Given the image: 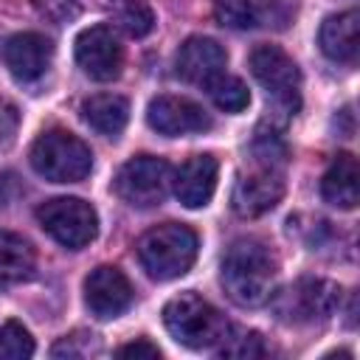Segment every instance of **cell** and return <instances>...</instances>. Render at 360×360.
Returning a JSON list of instances; mask_svg holds the SVG:
<instances>
[{"label":"cell","mask_w":360,"mask_h":360,"mask_svg":"<svg viewBox=\"0 0 360 360\" xmlns=\"http://www.w3.org/2000/svg\"><path fill=\"white\" fill-rule=\"evenodd\" d=\"M115 20L129 37H146L155 28V14H152L146 0H124V3H118Z\"/></svg>","instance_id":"7402d4cb"},{"label":"cell","mask_w":360,"mask_h":360,"mask_svg":"<svg viewBox=\"0 0 360 360\" xmlns=\"http://www.w3.org/2000/svg\"><path fill=\"white\" fill-rule=\"evenodd\" d=\"M31 166L51 183H79L93 169L90 146L68 132V129H48L31 146Z\"/></svg>","instance_id":"277c9868"},{"label":"cell","mask_w":360,"mask_h":360,"mask_svg":"<svg viewBox=\"0 0 360 360\" xmlns=\"http://www.w3.org/2000/svg\"><path fill=\"white\" fill-rule=\"evenodd\" d=\"M250 73L256 82L273 96L276 104H281L287 112L298 110V87H301V73L298 65L287 51L278 45H259L250 53Z\"/></svg>","instance_id":"ba28073f"},{"label":"cell","mask_w":360,"mask_h":360,"mask_svg":"<svg viewBox=\"0 0 360 360\" xmlns=\"http://www.w3.org/2000/svg\"><path fill=\"white\" fill-rule=\"evenodd\" d=\"M281 197H284V180H281L278 166L259 160L253 172L236 177L233 191H231V205L239 217L250 219V217H262L270 208H276Z\"/></svg>","instance_id":"30bf717a"},{"label":"cell","mask_w":360,"mask_h":360,"mask_svg":"<svg viewBox=\"0 0 360 360\" xmlns=\"http://www.w3.org/2000/svg\"><path fill=\"white\" fill-rule=\"evenodd\" d=\"M146 121L155 132L177 138V135H194L205 132L211 127L208 112L183 96H158L146 107Z\"/></svg>","instance_id":"7c38bea8"},{"label":"cell","mask_w":360,"mask_h":360,"mask_svg":"<svg viewBox=\"0 0 360 360\" xmlns=\"http://www.w3.org/2000/svg\"><path fill=\"white\" fill-rule=\"evenodd\" d=\"M214 20L222 28L245 31L256 25V8L248 0H217L214 3Z\"/></svg>","instance_id":"cb8c5ba5"},{"label":"cell","mask_w":360,"mask_h":360,"mask_svg":"<svg viewBox=\"0 0 360 360\" xmlns=\"http://www.w3.org/2000/svg\"><path fill=\"white\" fill-rule=\"evenodd\" d=\"M340 304V287L326 278H298L273 295V312L290 326L321 323L335 315Z\"/></svg>","instance_id":"5b68a950"},{"label":"cell","mask_w":360,"mask_h":360,"mask_svg":"<svg viewBox=\"0 0 360 360\" xmlns=\"http://www.w3.org/2000/svg\"><path fill=\"white\" fill-rule=\"evenodd\" d=\"M205 87H208L211 101H214L219 110H225V112H242V110H248V104H250V90H248V84H245L242 79H236V76L219 73V76L211 79Z\"/></svg>","instance_id":"ffe728a7"},{"label":"cell","mask_w":360,"mask_h":360,"mask_svg":"<svg viewBox=\"0 0 360 360\" xmlns=\"http://www.w3.org/2000/svg\"><path fill=\"white\" fill-rule=\"evenodd\" d=\"M357 34H360V14L354 8L332 14L323 20L318 45L332 62H354L357 59Z\"/></svg>","instance_id":"2e32d148"},{"label":"cell","mask_w":360,"mask_h":360,"mask_svg":"<svg viewBox=\"0 0 360 360\" xmlns=\"http://www.w3.org/2000/svg\"><path fill=\"white\" fill-rule=\"evenodd\" d=\"M34 273V250L31 245L8 231H0V290L28 281Z\"/></svg>","instance_id":"d6986e66"},{"label":"cell","mask_w":360,"mask_h":360,"mask_svg":"<svg viewBox=\"0 0 360 360\" xmlns=\"http://www.w3.org/2000/svg\"><path fill=\"white\" fill-rule=\"evenodd\" d=\"M82 118L101 135H110L115 138L127 121H129V104L124 96H115V93H98V96H90L82 101Z\"/></svg>","instance_id":"ac0fdd59"},{"label":"cell","mask_w":360,"mask_h":360,"mask_svg":"<svg viewBox=\"0 0 360 360\" xmlns=\"http://www.w3.org/2000/svg\"><path fill=\"white\" fill-rule=\"evenodd\" d=\"M76 62L96 82L118 79V73L124 68V48L118 42L115 31L104 22L84 28L76 37Z\"/></svg>","instance_id":"9c48e42d"},{"label":"cell","mask_w":360,"mask_h":360,"mask_svg":"<svg viewBox=\"0 0 360 360\" xmlns=\"http://www.w3.org/2000/svg\"><path fill=\"white\" fill-rule=\"evenodd\" d=\"M219 354L233 360H250L264 354V340L253 329H228V335L219 340Z\"/></svg>","instance_id":"44dd1931"},{"label":"cell","mask_w":360,"mask_h":360,"mask_svg":"<svg viewBox=\"0 0 360 360\" xmlns=\"http://www.w3.org/2000/svg\"><path fill=\"white\" fill-rule=\"evenodd\" d=\"M20 129V112L11 101L0 98V149H8Z\"/></svg>","instance_id":"484cf974"},{"label":"cell","mask_w":360,"mask_h":360,"mask_svg":"<svg viewBox=\"0 0 360 360\" xmlns=\"http://www.w3.org/2000/svg\"><path fill=\"white\" fill-rule=\"evenodd\" d=\"M101 352V340L90 332H73V335H65L53 343L51 354L53 357H68V360H84L90 354H98Z\"/></svg>","instance_id":"d4e9b609"},{"label":"cell","mask_w":360,"mask_h":360,"mask_svg":"<svg viewBox=\"0 0 360 360\" xmlns=\"http://www.w3.org/2000/svg\"><path fill=\"white\" fill-rule=\"evenodd\" d=\"M219 163L214 155H191L174 174V194L186 208H202L214 197Z\"/></svg>","instance_id":"9a60e30c"},{"label":"cell","mask_w":360,"mask_h":360,"mask_svg":"<svg viewBox=\"0 0 360 360\" xmlns=\"http://www.w3.org/2000/svg\"><path fill=\"white\" fill-rule=\"evenodd\" d=\"M169 183H172V169L163 158L135 155L118 169L112 188L132 208H155L166 200Z\"/></svg>","instance_id":"52a82bcc"},{"label":"cell","mask_w":360,"mask_h":360,"mask_svg":"<svg viewBox=\"0 0 360 360\" xmlns=\"http://www.w3.org/2000/svg\"><path fill=\"white\" fill-rule=\"evenodd\" d=\"M84 304L101 321L118 318L132 304V284L118 267L98 264L84 278Z\"/></svg>","instance_id":"8fae6325"},{"label":"cell","mask_w":360,"mask_h":360,"mask_svg":"<svg viewBox=\"0 0 360 360\" xmlns=\"http://www.w3.org/2000/svg\"><path fill=\"white\" fill-rule=\"evenodd\" d=\"M34 354V338L20 321H6L0 326V357L22 360Z\"/></svg>","instance_id":"603a6c76"},{"label":"cell","mask_w":360,"mask_h":360,"mask_svg":"<svg viewBox=\"0 0 360 360\" xmlns=\"http://www.w3.org/2000/svg\"><path fill=\"white\" fill-rule=\"evenodd\" d=\"M163 326L186 349H211L231 329L225 315L197 292H180L172 301H166Z\"/></svg>","instance_id":"3957f363"},{"label":"cell","mask_w":360,"mask_h":360,"mask_svg":"<svg viewBox=\"0 0 360 360\" xmlns=\"http://www.w3.org/2000/svg\"><path fill=\"white\" fill-rule=\"evenodd\" d=\"M3 56H6V68L11 70L14 79L34 82L48 70L51 56H53V45L48 37H42L37 31H22L6 42Z\"/></svg>","instance_id":"5bb4252c"},{"label":"cell","mask_w":360,"mask_h":360,"mask_svg":"<svg viewBox=\"0 0 360 360\" xmlns=\"http://www.w3.org/2000/svg\"><path fill=\"white\" fill-rule=\"evenodd\" d=\"M278 262L259 239H236L222 259V287L239 307H259L273 295Z\"/></svg>","instance_id":"6da1fadb"},{"label":"cell","mask_w":360,"mask_h":360,"mask_svg":"<svg viewBox=\"0 0 360 360\" xmlns=\"http://www.w3.org/2000/svg\"><path fill=\"white\" fill-rule=\"evenodd\" d=\"M225 62H228V53L217 39L188 37L174 56V70L183 82L208 84L211 79H217L225 70Z\"/></svg>","instance_id":"4fadbf2b"},{"label":"cell","mask_w":360,"mask_h":360,"mask_svg":"<svg viewBox=\"0 0 360 360\" xmlns=\"http://www.w3.org/2000/svg\"><path fill=\"white\" fill-rule=\"evenodd\" d=\"M42 231L68 250L90 245L98 233V214L82 197H53L37 208Z\"/></svg>","instance_id":"8992f818"},{"label":"cell","mask_w":360,"mask_h":360,"mask_svg":"<svg viewBox=\"0 0 360 360\" xmlns=\"http://www.w3.org/2000/svg\"><path fill=\"white\" fill-rule=\"evenodd\" d=\"M115 354H118V357H160V349H158L155 343H149L146 338H138V340H132V343L118 346Z\"/></svg>","instance_id":"4316f807"},{"label":"cell","mask_w":360,"mask_h":360,"mask_svg":"<svg viewBox=\"0 0 360 360\" xmlns=\"http://www.w3.org/2000/svg\"><path fill=\"white\" fill-rule=\"evenodd\" d=\"M321 194L329 205L352 211L360 200V188H357V158L352 152H340L329 169L323 172L321 180Z\"/></svg>","instance_id":"e0dca14e"},{"label":"cell","mask_w":360,"mask_h":360,"mask_svg":"<svg viewBox=\"0 0 360 360\" xmlns=\"http://www.w3.org/2000/svg\"><path fill=\"white\" fill-rule=\"evenodd\" d=\"M197 248H200L197 233L183 222L155 225L135 245L141 267L155 281H172L183 273H188V267L197 259Z\"/></svg>","instance_id":"7a4b0ae2"}]
</instances>
